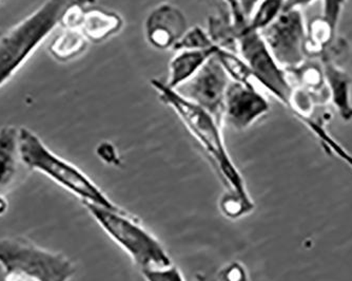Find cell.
Masks as SVG:
<instances>
[{"mask_svg": "<svg viewBox=\"0 0 352 281\" xmlns=\"http://www.w3.org/2000/svg\"><path fill=\"white\" fill-rule=\"evenodd\" d=\"M21 163L19 128L3 126L0 128V198L6 197L19 180Z\"/></svg>", "mask_w": 352, "mask_h": 281, "instance_id": "7c38bea8", "label": "cell"}, {"mask_svg": "<svg viewBox=\"0 0 352 281\" xmlns=\"http://www.w3.org/2000/svg\"><path fill=\"white\" fill-rule=\"evenodd\" d=\"M323 75L328 87L331 102L338 109L344 121L352 118L351 96H350V79L345 71L326 59L323 64Z\"/></svg>", "mask_w": 352, "mask_h": 281, "instance_id": "5bb4252c", "label": "cell"}, {"mask_svg": "<svg viewBox=\"0 0 352 281\" xmlns=\"http://www.w3.org/2000/svg\"><path fill=\"white\" fill-rule=\"evenodd\" d=\"M0 267L3 281H69L76 272L66 255L23 236L0 238Z\"/></svg>", "mask_w": 352, "mask_h": 281, "instance_id": "277c9868", "label": "cell"}, {"mask_svg": "<svg viewBox=\"0 0 352 281\" xmlns=\"http://www.w3.org/2000/svg\"><path fill=\"white\" fill-rule=\"evenodd\" d=\"M150 84L155 89L162 102L179 116L185 127L199 142L226 186V193L252 201L247 191L244 178L229 156L221 134V125L207 110L184 98L181 93L168 87L166 83L153 79Z\"/></svg>", "mask_w": 352, "mask_h": 281, "instance_id": "6da1fadb", "label": "cell"}, {"mask_svg": "<svg viewBox=\"0 0 352 281\" xmlns=\"http://www.w3.org/2000/svg\"><path fill=\"white\" fill-rule=\"evenodd\" d=\"M82 5L71 8L63 17L61 25L65 29L76 30L87 41L100 43L122 29V19L113 12L93 8L82 9Z\"/></svg>", "mask_w": 352, "mask_h": 281, "instance_id": "30bf717a", "label": "cell"}, {"mask_svg": "<svg viewBox=\"0 0 352 281\" xmlns=\"http://www.w3.org/2000/svg\"><path fill=\"white\" fill-rule=\"evenodd\" d=\"M285 0H261L248 19L250 29L261 32L284 11Z\"/></svg>", "mask_w": 352, "mask_h": 281, "instance_id": "2e32d148", "label": "cell"}, {"mask_svg": "<svg viewBox=\"0 0 352 281\" xmlns=\"http://www.w3.org/2000/svg\"><path fill=\"white\" fill-rule=\"evenodd\" d=\"M260 33L271 54L285 70H294L305 63L307 29L302 10H284Z\"/></svg>", "mask_w": 352, "mask_h": 281, "instance_id": "52a82bcc", "label": "cell"}, {"mask_svg": "<svg viewBox=\"0 0 352 281\" xmlns=\"http://www.w3.org/2000/svg\"><path fill=\"white\" fill-rule=\"evenodd\" d=\"M187 30V21L183 12L171 3H162L156 7L145 23L148 43L160 50L173 49Z\"/></svg>", "mask_w": 352, "mask_h": 281, "instance_id": "8fae6325", "label": "cell"}, {"mask_svg": "<svg viewBox=\"0 0 352 281\" xmlns=\"http://www.w3.org/2000/svg\"><path fill=\"white\" fill-rule=\"evenodd\" d=\"M316 0H285L284 10L300 9L308 7Z\"/></svg>", "mask_w": 352, "mask_h": 281, "instance_id": "7402d4cb", "label": "cell"}, {"mask_svg": "<svg viewBox=\"0 0 352 281\" xmlns=\"http://www.w3.org/2000/svg\"><path fill=\"white\" fill-rule=\"evenodd\" d=\"M217 47L219 45L210 49L176 51L169 63V80L166 85L170 88L177 89L186 84L211 57L214 56Z\"/></svg>", "mask_w": 352, "mask_h": 281, "instance_id": "4fadbf2b", "label": "cell"}, {"mask_svg": "<svg viewBox=\"0 0 352 281\" xmlns=\"http://www.w3.org/2000/svg\"><path fill=\"white\" fill-rule=\"evenodd\" d=\"M234 45L235 50L252 72L254 81L287 107L294 86L288 72L272 56L261 33L250 29L247 21L237 30Z\"/></svg>", "mask_w": 352, "mask_h": 281, "instance_id": "8992f818", "label": "cell"}, {"mask_svg": "<svg viewBox=\"0 0 352 281\" xmlns=\"http://www.w3.org/2000/svg\"><path fill=\"white\" fill-rule=\"evenodd\" d=\"M142 273L147 281H186L181 271L173 264L164 268L145 269Z\"/></svg>", "mask_w": 352, "mask_h": 281, "instance_id": "d6986e66", "label": "cell"}, {"mask_svg": "<svg viewBox=\"0 0 352 281\" xmlns=\"http://www.w3.org/2000/svg\"><path fill=\"white\" fill-rule=\"evenodd\" d=\"M346 0H323V13L322 21L330 28L332 32L336 34L338 23L343 11Z\"/></svg>", "mask_w": 352, "mask_h": 281, "instance_id": "ac0fdd59", "label": "cell"}, {"mask_svg": "<svg viewBox=\"0 0 352 281\" xmlns=\"http://www.w3.org/2000/svg\"><path fill=\"white\" fill-rule=\"evenodd\" d=\"M230 83V77L214 55L191 80L175 90L207 110L223 126L225 101Z\"/></svg>", "mask_w": 352, "mask_h": 281, "instance_id": "ba28073f", "label": "cell"}, {"mask_svg": "<svg viewBox=\"0 0 352 281\" xmlns=\"http://www.w3.org/2000/svg\"><path fill=\"white\" fill-rule=\"evenodd\" d=\"M87 211L120 249L131 257L140 271L172 264L161 242L122 209H110L82 202Z\"/></svg>", "mask_w": 352, "mask_h": 281, "instance_id": "5b68a950", "label": "cell"}, {"mask_svg": "<svg viewBox=\"0 0 352 281\" xmlns=\"http://www.w3.org/2000/svg\"><path fill=\"white\" fill-rule=\"evenodd\" d=\"M231 1H233L249 19L253 10L258 6L261 0H231Z\"/></svg>", "mask_w": 352, "mask_h": 281, "instance_id": "44dd1931", "label": "cell"}, {"mask_svg": "<svg viewBox=\"0 0 352 281\" xmlns=\"http://www.w3.org/2000/svg\"><path fill=\"white\" fill-rule=\"evenodd\" d=\"M19 152L25 167L43 174L57 185L76 196L82 202L116 211L122 209L114 205L84 171L54 154L29 128H19Z\"/></svg>", "mask_w": 352, "mask_h": 281, "instance_id": "3957f363", "label": "cell"}, {"mask_svg": "<svg viewBox=\"0 0 352 281\" xmlns=\"http://www.w3.org/2000/svg\"><path fill=\"white\" fill-rule=\"evenodd\" d=\"M214 41L211 39L208 31L199 27L187 30L181 41L176 43L174 51L199 50V49H210L215 47Z\"/></svg>", "mask_w": 352, "mask_h": 281, "instance_id": "e0dca14e", "label": "cell"}, {"mask_svg": "<svg viewBox=\"0 0 352 281\" xmlns=\"http://www.w3.org/2000/svg\"><path fill=\"white\" fill-rule=\"evenodd\" d=\"M270 104L254 85L231 81L227 90L223 122L236 130H245L266 116Z\"/></svg>", "mask_w": 352, "mask_h": 281, "instance_id": "9c48e42d", "label": "cell"}, {"mask_svg": "<svg viewBox=\"0 0 352 281\" xmlns=\"http://www.w3.org/2000/svg\"><path fill=\"white\" fill-rule=\"evenodd\" d=\"M86 37L76 30L66 29L50 45V52L57 61H67L78 56L86 49Z\"/></svg>", "mask_w": 352, "mask_h": 281, "instance_id": "9a60e30c", "label": "cell"}, {"mask_svg": "<svg viewBox=\"0 0 352 281\" xmlns=\"http://www.w3.org/2000/svg\"><path fill=\"white\" fill-rule=\"evenodd\" d=\"M221 281H248V275L241 263H230L219 274Z\"/></svg>", "mask_w": 352, "mask_h": 281, "instance_id": "ffe728a7", "label": "cell"}, {"mask_svg": "<svg viewBox=\"0 0 352 281\" xmlns=\"http://www.w3.org/2000/svg\"><path fill=\"white\" fill-rule=\"evenodd\" d=\"M90 0H45L0 37V87L15 74L47 37L61 25L71 8Z\"/></svg>", "mask_w": 352, "mask_h": 281, "instance_id": "7a4b0ae2", "label": "cell"}]
</instances>
